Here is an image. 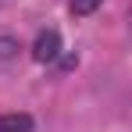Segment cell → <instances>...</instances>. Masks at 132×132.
Returning <instances> with one entry per match:
<instances>
[{"label":"cell","mask_w":132,"mask_h":132,"mask_svg":"<svg viewBox=\"0 0 132 132\" xmlns=\"http://www.w3.org/2000/svg\"><path fill=\"white\" fill-rule=\"evenodd\" d=\"M0 132H32V114H25V111L0 114Z\"/></svg>","instance_id":"cell-2"},{"label":"cell","mask_w":132,"mask_h":132,"mask_svg":"<svg viewBox=\"0 0 132 132\" xmlns=\"http://www.w3.org/2000/svg\"><path fill=\"white\" fill-rule=\"evenodd\" d=\"M100 4H104V0H71V14H75V18H86V14H93Z\"/></svg>","instance_id":"cell-3"},{"label":"cell","mask_w":132,"mask_h":132,"mask_svg":"<svg viewBox=\"0 0 132 132\" xmlns=\"http://www.w3.org/2000/svg\"><path fill=\"white\" fill-rule=\"evenodd\" d=\"M57 54H61V32H57V29L39 32V36H36V46H32V57H36L39 64H46V61H54Z\"/></svg>","instance_id":"cell-1"},{"label":"cell","mask_w":132,"mask_h":132,"mask_svg":"<svg viewBox=\"0 0 132 132\" xmlns=\"http://www.w3.org/2000/svg\"><path fill=\"white\" fill-rule=\"evenodd\" d=\"M18 54V39L14 36H0V61H11Z\"/></svg>","instance_id":"cell-4"}]
</instances>
